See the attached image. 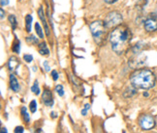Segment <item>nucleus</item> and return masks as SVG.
<instances>
[{
	"label": "nucleus",
	"instance_id": "1",
	"mask_svg": "<svg viewBox=\"0 0 157 133\" xmlns=\"http://www.w3.org/2000/svg\"><path fill=\"white\" fill-rule=\"evenodd\" d=\"M132 36L130 28L124 24H120L114 28L109 37L113 52L117 53V55L123 54L129 48Z\"/></svg>",
	"mask_w": 157,
	"mask_h": 133
},
{
	"label": "nucleus",
	"instance_id": "2",
	"mask_svg": "<svg viewBox=\"0 0 157 133\" xmlns=\"http://www.w3.org/2000/svg\"><path fill=\"white\" fill-rule=\"evenodd\" d=\"M155 75L153 72L147 69H141L135 70L130 76V83L132 87L136 89L148 90L155 85Z\"/></svg>",
	"mask_w": 157,
	"mask_h": 133
},
{
	"label": "nucleus",
	"instance_id": "3",
	"mask_svg": "<svg viewBox=\"0 0 157 133\" xmlns=\"http://www.w3.org/2000/svg\"><path fill=\"white\" fill-rule=\"evenodd\" d=\"M90 32L93 37L94 41L97 45H102L106 41L108 31H107V26L105 23L101 20H96L93 21L89 26Z\"/></svg>",
	"mask_w": 157,
	"mask_h": 133
},
{
	"label": "nucleus",
	"instance_id": "4",
	"mask_svg": "<svg viewBox=\"0 0 157 133\" xmlns=\"http://www.w3.org/2000/svg\"><path fill=\"white\" fill-rule=\"evenodd\" d=\"M122 20H123L122 15L117 11H113L106 16L104 23L108 29H111V28H116L117 26L120 25Z\"/></svg>",
	"mask_w": 157,
	"mask_h": 133
},
{
	"label": "nucleus",
	"instance_id": "5",
	"mask_svg": "<svg viewBox=\"0 0 157 133\" xmlns=\"http://www.w3.org/2000/svg\"><path fill=\"white\" fill-rule=\"evenodd\" d=\"M139 124L144 130L152 129L155 126V119L151 115H142L139 118Z\"/></svg>",
	"mask_w": 157,
	"mask_h": 133
},
{
	"label": "nucleus",
	"instance_id": "6",
	"mask_svg": "<svg viewBox=\"0 0 157 133\" xmlns=\"http://www.w3.org/2000/svg\"><path fill=\"white\" fill-rule=\"evenodd\" d=\"M144 30L147 32H154L157 30V13L149 14L144 22Z\"/></svg>",
	"mask_w": 157,
	"mask_h": 133
},
{
	"label": "nucleus",
	"instance_id": "7",
	"mask_svg": "<svg viewBox=\"0 0 157 133\" xmlns=\"http://www.w3.org/2000/svg\"><path fill=\"white\" fill-rule=\"evenodd\" d=\"M42 101L44 102V104L48 107H52L54 103L53 96L52 92L49 89H45L43 94H42Z\"/></svg>",
	"mask_w": 157,
	"mask_h": 133
},
{
	"label": "nucleus",
	"instance_id": "8",
	"mask_svg": "<svg viewBox=\"0 0 157 133\" xmlns=\"http://www.w3.org/2000/svg\"><path fill=\"white\" fill-rule=\"evenodd\" d=\"M38 15H39V17L43 23L44 25V28H45V32H46V35L48 37H50L51 35V31H50V28H49V25H48V22H47V20H46V16H45V14H44V11H43V8L40 7L39 10H38Z\"/></svg>",
	"mask_w": 157,
	"mask_h": 133
},
{
	"label": "nucleus",
	"instance_id": "9",
	"mask_svg": "<svg viewBox=\"0 0 157 133\" xmlns=\"http://www.w3.org/2000/svg\"><path fill=\"white\" fill-rule=\"evenodd\" d=\"M10 87L16 93H17L20 91V84L17 82V79L14 74L10 75Z\"/></svg>",
	"mask_w": 157,
	"mask_h": 133
},
{
	"label": "nucleus",
	"instance_id": "10",
	"mask_svg": "<svg viewBox=\"0 0 157 133\" xmlns=\"http://www.w3.org/2000/svg\"><path fill=\"white\" fill-rule=\"evenodd\" d=\"M39 53L41 55H45V56H48L50 54V50H49V48H48L46 43L39 44Z\"/></svg>",
	"mask_w": 157,
	"mask_h": 133
},
{
	"label": "nucleus",
	"instance_id": "11",
	"mask_svg": "<svg viewBox=\"0 0 157 133\" xmlns=\"http://www.w3.org/2000/svg\"><path fill=\"white\" fill-rule=\"evenodd\" d=\"M21 115H22V119H23V120H25V123L26 124H28L29 122H30V117H29V114H28V112H27L26 107L22 106V107H21Z\"/></svg>",
	"mask_w": 157,
	"mask_h": 133
},
{
	"label": "nucleus",
	"instance_id": "12",
	"mask_svg": "<svg viewBox=\"0 0 157 133\" xmlns=\"http://www.w3.org/2000/svg\"><path fill=\"white\" fill-rule=\"evenodd\" d=\"M31 24H32V16L26 15V16H25V28H26V31L28 33L31 32Z\"/></svg>",
	"mask_w": 157,
	"mask_h": 133
},
{
	"label": "nucleus",
	"instance_id": "13",
	"mask_svg": "<svg viewBox=\"0 0 157 133\" xmlns=\"http://www.w3.org/2000/svg\"><path fill=\"white\" fill-rule=\"evenodd\" d=\"M12 49H13V51L15 53H20V51H21V41L17 37L15 38V41L13 43V47H12Z\"/></svg>",
	"mask_w": 157,
	"mask_h": 133
},
{
	"label": "nucleus",
	"instance_id": "14",
	"mask_svg": "<svg viewBox=\"0 0 157 133\" xmlns=\"http://www.w3.org/2000/svg\"><path fill=\"white\" fill-rule=\"evenodd\" d=\"M16 65H19V62L15 57H11L9 62H8V66H9V70H16Z\"/></svg>",
	"mask_w": 157,
	"mask_h": 133
},
{
	"label": "nucleus",
	"instance_id": "15",
	"mask_svg": "<svg viewBox=\"0 0 157 133\" xmlns=\"http://www.w3.org/2000/svg\"><path fill=\"white\" fill-rule=\"evenodd\" d=\"M8 20L10 21V24H11V26L12 28H13V30H15L17 28V19H16V16L14 15H10L9 17H8Z\"/></svg>",
	"mask_w": 157,
	"mask_h": 133
},
{
	"label": "nucleus",
	"instance_id": "16",
	"mask_svg": "<svg viewBox=\"0 0 157 133\" xmlns=\"http://www.w3.org/2000/svg\"><path fill=\"white\" fill-rule=\"evenodd\" d=\"M35 29H36V33L39 36L40 39H44V33H43V30H42L40 24L38 22L35 23Z\"/></svg>",
	"mask_w": 157,
	"mask_h": 133
},
{
	"label": "nucleus",
	"instance_id": "17",
	"mask_svg": "<svg viewBox=\"0 0 157 133\" xmlns=\"http://www.w3.org/2000/svg\"><path fill=\"white\" fill-rule=\"evenodd\" d=\"M31 91L33 92V94H35V95H39L40 94V88H39L38 81L37 80H35L33 86L31 87Z\"/></svg>",
	"mask_w": 157,
	"mask_h": 133
},
{
	"label": "nucleus",
	"instance_id": "18",
	"mask_svg": "<svg viewBox=\"0 0 157 133\" xmlns=\"http://www.w3.org/2000/svg\"><path fill=\"white\" fill-rule=\"evenodd\" d=\"M29 109H30V111H31V113H35L36 110H37V102H36L35 100H32L31 102H30Z\"/></svg>",
	"mask_w": 157,
	"mask_h": 133
},
{
	"label": "nucleus",
	"instance_id": "19",
	"mask_svg": "<svg viewBox=\"0 0 157 133\" xmlns=\"http://www.w3.org/2000/svg\"><path fill=\"white\" fill-rule=\"evenodd\" d=\"M56 92L57 93V95L59 96H63L64 95V90H63V86L62 85H57L56 87Z\"/></svg>",
	"mask_w": 157,
	"mask_h": 133
},
{
	"label": "nucleus",
	"instance_id": "20",
	"mask_svg": "<svg viewBox=\"0 0 157 133\" xmlns=\"http://www.w3.org/2000/svg\"><path fill=\"white\" fill-rule=\"evenodd\" d=\"M26 41H27L28 44H32V45L38 44V40L36 39L34 36H30V37H27L26 38Z\"/></svg>",
	"mask_w": 157,
	"mask_h": 133
},
{
	"label": "nucleus",
	"instance_id": "21",
	"mask_svg": "<svg viewBox=\"0 0 157 133\" xmlns=\"http://www.w3.org/2000/svg\"><path fill=\"white\" fill-rule=\"evenodd\" d=\"M23 60H25L26 63H30V62H32L33 56L31 55V54H25V55L23 56Z\"/></svg>",
	"mask_w": 157,
	"mask_h": 133
},
{
	"label": "nucleus",
	"instance_id": "22",
	"mask_svg": "<svg viewBox=\"0 0 157 133\" xmlns=\"http://www.w3.org/2000/svg\"><path fill=\"white\" fill-rule=\"evenodd\" d=\"M58 74H57V71L56 70H52V79L54 80V81H56L57 79H58Z\"/></svg>",
	"mask_w": 157,
	"mask_h": 133
},
{
	"label": "nucleus",
	"instance_id": "23",
	"mask_svg": "<svg viewBox=\"0 0 157 133\" xmlns=\"http://www.w3.org/2000/svg\"><path fill=\"white\" fill-rule=\"evenodd\" d=\"M15 132H16V133L23 132V128H22V126H17V128H15Z\"/></svg>",
	"mask_w": 157,
	"mask_h": 133
},
{
	"label": "nucleus",
	"instance_id": "24",
	"mask_svg": "<svg viewBox=\"0 0 157 133\" xmlns=\"http://www.w3.org/2000/svg\"><path fill=\"white\" fill-rule=\"evenodd\" d=\"M43 65H44V66H45V70H46L47 71H49L51 68H50V66H49V64H48V62H47V61H45Z\"/></svg>",
	"mask_w": 157,
	"mask_h": 133
},
{
	"label": "nucleus",
	"instance_id": "25",
	"mask_svg": "<svg viewBox=\"0 0 157 133\" xmlns=\"http://www.w3.org/2000/svg\"><path fill=\"white\" fill-rule=\"evenodd\" d=\"M9 4V0H1V6L4 7V6L8 5Z\"/></svg>",
	"mask_w": 157,
	"mask_h": 133
},
{
	"label": "nucleus",
	"instance_id": "26",
	"mask_svg": "<svg viewBox=\"0 0 157 133\" xmlns=\"http://www.w3.org/2000/svg\"><path fill=\"white\" fill-rule=\"evenodd\" d=\"M104 1L108 4H113V3H116L117 1H118V0H104Z\"/></svg>",
	"mask_w": 157,
	"mask_h": 133
},
{
	"label": "nucleus",
	"instance_id": "27",
	"mask_svg": "<svg viewBox=\"0 0 157 133\" xmlns=\"http://www.w3.org/2000/svg\"><path fill=\"white\" fill-rule=\"evenodd\" d=\"M0 13H1V20H4V16H5V12L3 9H0Z\"/></svg>",
	"mask_w": 157,
	"mask_h": 133
},
{
	"label": "nucleus",
	"instance_id": "28",
	"mask_svg": "<svg viewBox=\"0 0 157 133\" xmlns=\"http://www.w3.org/2000/svg\"><path fill=\"white\" fill-rule=\"evenodd\" d=\"M87 109H86V108H83V109L82 110V116H86V115L87 114Z\"/></svg>",
	"mask_w": 157,
	"mask_h": 133
},
{
	"label": "nucleus",
	"instance_id": "29",
	"mask_svg": "<svg viewBox=\"0 0 157 133\" xmlns=\"http://www.w3.org/2000/svg\"><path fill=\"white\" fill-rule=\"evenodd\" d=\"M84 108H86V109H87V110H89L90 109V104L89 103L84 104Z\"/></svg>",
	"mask_w": 157,
	"mask_h": 133
},
{
	"label": "nucleus",
	"instance_id": "30",
	"mask_svg": "<svg viewBox=\"0 0 157 133\" xmlns=\"http://www.w3.org/2000/svg\"><path fill=\"white\" fill-rule=\"evenodd\" d=\"M52 116V118H56V113L54 112H52V113H51V117Z\"/></svg>",
	"mask_w": 157,
	"mask_h": 133
},
{
	"label": "nucleus",
	"instance_id": "31",
	"mask_svg": "<svg viewBox=\"0 0 157 133\" xmlns=\"http://www.w3.org/2000/svg\"><path fill=\"white\" fill-rule=\"evenodd\" d=\"M1 132H2V133H4V132H7V129L3 128H2V130H1Z\"/></svg>",
	"mask_w": 157,
	"mask_h": 133
},
{
	"label": "nucleus",
	"instance_id": "32",
	"mask_svg": "<svg viewBox=\"0 0 157 133\" xmlns=\"http://www.w3.org/2000/svg\"><path fill=\"white\" fill-rule=\"evenodd\" d=\"M144 96H148V94L147 93H144Z\"/></svg>",
	"mask_w": 157,
	"mask_h": 133
}]
</instances>
